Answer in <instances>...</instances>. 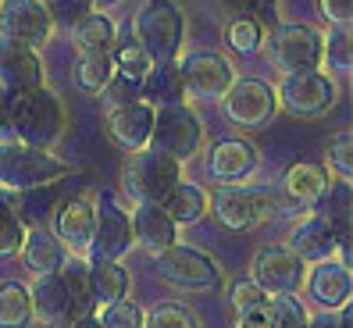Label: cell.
I'll list each match as a JSON object with an SVG mask.
<instances>
[{"mask_svg":"<svg viewBox=\"0 0 353 328\" xmlns=\"http://www.w3.org/2000/svg\"><path fill=\"white\" fill-rule=\"evenodd\" d=\"M143 328H200V318L185 303L161 300L150 311H143Z\"/></svg>","mask_w":353,"mask_h":328,"instance_id":"cell-32","label":"cell"},{"mask_svg":"<svg viewBox=\"0 0 353 328\" xmlns=\"http://www.w3.org/2000/svg\"><path fill=\"white\" fill-rule=\"evenodd\" d=\"M114 4H121V0H93V8H100V11L103 8H114Z\"/></svg>","mask_w":353,"mask_h":328,"instance_id":"cell-49","label":"cell"},{"mask_svg":"<svg viewBox=\"0 0 353 328\" xmlns=\"http://www.w3.org/2000/svg\"><path fill=\"white\" fill-rule=\"evenodd\" d=\"M182 175V164L172 161L168 154H161L154 147L147 150H136L125 164V189L136 203H161L164 196H168Z\"/></svg>","mask_w":353,"mask_h":328,"instance_id":"cell-5","label":"cell"},{"mask_svg":"<svg viewBox=\"0 0 353 328\" xmlns=\"http://www.w3.org/2000/svg\"><path fill=\"white\" fill-rule=\"evenodd\" d=\"M97 321H100V328H143V307L125 296V300H118V303L100 307V318Z\"/></svg>","mask_w":353,"mask_h":328,"instance_id":"cell-37","label":"cell"},{"mask_svg":"<svg viewBox=\"0 0 353 328\" xmlns=\"http://www.w3.org/2000/svg\"><path fill=\"white\" fill-rule=\"evenodd\" d=\"M132 250V221L129 211L121 207L114 196H103L100 207H97V225H93V239L86 246V257L93 260H121Z\"/></svg>","mask_w":353,"mask_h":328,"instance_id":"cell-10","label":"cell"},{"mask_svg":"<svg viewBox=\"0 0 353 328\" xmlns=\"http://www.w3.org/2000/svg\"><path fill=\"white\" fill-rule=\"evenodd\" d=\"M303 275H307V264L289 250V246H261L254 254V268L250 278L261 285L268 296H279V293H300L303 289Z\"/></svg>","mask_w":353,"mask_h":328,"instance_id":"cell-11","label":"cell"},{"mask_svg":"<svg viewBox=\"0 0 353 328\" xmlns=\"http://www.w3.org/2000/svg\"><path fill=\"white\" fill-rule=\"evenodd\" d=\"M68 328H100V321H97V314H82V318H72Z\"/></svg>","mask_w":353,"mask_h":328,"instance_id":"cell-48","label":"cell"},{"mask_svg":"<svg viewBox=\"0 0 353 328\" xmlns=\"http://www.w3.org/2000/svg\"><path fill=\"white\" fill-rule=\"evenodd\" d=\"M129 221H132V243L143 246V250L154 254V257L179 243V225L164 214L161 203H136Z\"/></svg>","mask_w":353,"mask_h":328,"instance_id":"cell-20","label":"cell"},{"mask_svg":"<svg viewBox=\"0 0 353 328\" xmlns=\"http://www.w3.org/2000/svg\"><path fill=\"white\" fill-rule=\"evenodd\" d=\"M321 14H325V22H332L336 29H350L353 0H321Z\"/></svg>","mask_w":353,"mask_h":328,"instance_id":"cell-44","label":"cell"},{"mask_svg":"<svg viewBox=\"0 0 353 328\" xmlns=\"http://www.w3.org/2000/svg\"><path fill=\"white\" fill-rule=\"evenodd\" d=\"M321 65H328V75H350L353 72L350 29H336L328 39H321Z\"/></svg>","mask_w":353,"mask_h":328,"instance_id":"cell-33","label":"cell"},{"mask_svg":"<svg viewBox=\"0 0 353 328\" xmlns=\"http://www.w3.org/2000/svg\"><path fill=\"white\" fill-rule=\"evenodd\" d=\"M268 61L282 75L318 72L321 68V36L310 25H282L268 43Z\"/></svg>","mask_w":353,"mask_h":328,"instance_id":"cell-9","label":"cell"},{"mask_svg":"<svg viewBox=\"0 0 353 328\" xmlns=\"http://www.w3.org/2000/svg\"><path fill=\"white\" fill-rule=\"evenodd\" d=\"M257 164H261V154L250 139H221L207 154V172H211V178L225 182V186L246 182L257 172Z\"/></svg>","mask_w":353,"mask_h":328,"instance_id":"cell-18","label":"cell"},{"mask_svg":"<svg viewBox=\"0 0 353 328\" xmlns=\"http://www.w3.org/2000/svg\"><path fill=\"white\" fill-rule=\"evenodd\" d=\"M103 100H108L111 107H121V104H136V100H143V82H136V79H125V75H118L114 72V79L103 86V93H100Z\"/></svg>","mask_w":353,"mask_h":328,"instance_id":"cell-41","label":"cell"},{"mask_svg":"<svg viewBox=\"0 0 353 328\" xmlns=\"http://www.w3.org/2000/svg\"><path fill=\"white\" fill-rule=\"evenodd\" d=\"M268 311H272V325L275 328H307V318H310L303 300L293 296V293L268 296Z\"/></svg>","mask_w":353,"mask_h":328,"instance_id":"cell-35","label":"cell"},{"mask_svg":"<svg viewBox=\"0 0 353 328\" xmlns=\"http://www.w3.org/2000/svg\"><path fill=\"white\" fill-rule=\"evenodd\" d=\"M129 271L121 268L118 260H93L90 264V296H93V307H108V303H118L129 296Z\"/></svg>","mask_w":353,"mask_h":328,"instance_id":"cell-25","label":"cell"},{"mask_svg":"<svg viewBox=\"0 0 353 328\" xmlns=\"http://www.w3.org/2000/svg\"><path fill=\"white\" fill-rule=\"evenodd\" d=\"M93 225H97L93 203L90 200H68L65 207L57 211V218H54V236H57V243L65 246L68 254L82 257L86 246H90V239H93Z\"/></svg>","mask_w":353,"mask_h":328,"instance_id":"cell-21","label":"cell"},{"mask_svg":"<svg viewBox=\"0 0 353 328\" xmlns=\"http://www.w3.org/2000/svg\"><path fill=\"white\" fill-rule=\"evenodd\" d=\"M236 328H275V325H272V311H268V303L250 307V311H236Z\"/></svg>","mask_w":353,"mask_h":328,"instance_id":"cell-45","label":"cell"},{"mask_svg":"<svg viewBox=\"0 0 353 328\" xmlns=\"http://www.w3.org/2000/svg\"><path fill=\"white\" fill-rule=\"evenodd\" d=\"M289 250H293L303 264L332 260V257L343 254V236H339V229H336L332 218L310 214L293 229V236H289Z\"/></svg>","mask_w":353,"mask_h":328,"instance_id":"cell-16","label":"cell"},{"mask_svg":"<svg viewBox=\"0 0 353 328\" xmlns=\"http://www.w3.org/2000/svg\"><path fill=\"white\" fill-rule=\"evenodd\" d=\"M211 211L225 229L250 232V229H261L275 214V196L268 189H254L246 182H239V186H221L211 196Z\"/></svg>","mask_w":353,"mask_h":328,"instance_id":"cell-7","label":"cell"},{"mask_svg":"<svg viewBox=\"0 0 353 328\" xmlns=\"http://www.w3.org/2000/svg\"><path fill=\"white\" fill-rule=\"evenodd\" d=\"M150 147L168 154L172 161L185 164L203 150V121L190 104H175V107H161L154 111V132H150Z\"/></svg>","mask_w":353,"mask_h":328,"instance_id":"cell-3","label":"cell"},{"mask_svg":"<svg viewBox=\"0 0 353 328\" xmlns=\"http://www.w3.org/2000/svg\"><path fill=\"white\" fill-rule=\"evenodd\" d=\"M108 132L111 139L118 143L121 150H147L150 147V132H154V107L136 100V104H121V107H111L108 114Z\"/></svg>","mask_w":353,"mask_h":328,"instance_id":"cell-19","label":"cell"},{"mask_svg":"<svg viewBox=\"0 0 353 328\" xmlns=\"http://www.w3.org/2000/svg\"><path fill=\"white\" fill-rule=\"evenodd\" d=\"M61 282L68 289V300H72V318H82V314H93V296H90V260L86 257H65L61 264Z\"/></svg>","mask_w":353,"mask_h":328,"instance_id":"cell-27","label":"cell"},{"mask_svg":"<svg viewBox=\"0 0 353 328\" xmlns=\"http://www.w3.org/2000/svg\"><path fill=\"white\" fill-rule=\"evenodd\" d=\"M328 189V175L318 168V164H293L285 175V193L293 196L296 203L310 207V203H318Z\"/></svg>","mask_w":353,"mask_h":328,"instance_id":"cell-29","label":"cell"},{"mask_svg":"<svg viewBox=\"0 0 353 328\" xmlns=\"http://www.w3.org/2000/svg\"><path fill=\"white\" fill-rule=\"evenodd\" d=\"M307 282V293L318 307L325 311H343L350 303V293H353V278H350V260L343 257H332V260H318L314 268L303 275Z\"/></svg>","mask_w":353,"mask_h":328,"instance_id":"cell-17","label":"cell"},{"mask_svg":"<svg viewBox=\"0 0 353 328\" xmlns=\"http://www.w3.org/2000/svg\"><path fill=\"white\" fill-rule=\"evenodd\" d=\"M0 36L39 50L54 36V22L43 0H0Z\"/></svg>","mask_w":353,"mask_h":328,"instance_id":"cell-13","label":"cell"},{"mask_svg":"<svg viewBox=\"0 0 353 328\" xmlns=\"http://www.w3.org/2000/svg\"><path fill=\"white\" fill-rule=\"evenodd\" d=\"M22 260H26V268L32 271V275H54V271H61V264H65V257H68V250L57 243V236L54 232H47V229H29L26 232V243H22Z\"/></svg>","mask_w":353,"mask_h":328,"instance_id":"cell-24","label":"cell"},{"mask_svg":"<svg viewBox=\"0 0 353 328\" xmlns=\"http://www.w3.org/2000/svg\"><path fill=\"white\" fill-rule=\"evenodd\" d=\"M225 39H228V47H232V50L254 54V50L264 47V25H257L254 18H232V22H228Z\"/></svg>","mask_w":353,"mask_h":328,"instance_id":"cell-36","label":"cell"},{"mask_svg":"<svg viewBox=\"0 0 353 328\" xmlns=\"http://www.w3.org/2000/svg\"><path fill=\"white\" fill-rule=\"evenodd\" d=\"M143 104L157 107H175L185 104V86L179 75V61H157V65L147 72L143 79Z\"/></svg>","mask_w":353,"mask_h":328,"instance_id":"cell-23","label":"cell"},{"mask_svg":"<svg viewBox=\"0 0 353 328\" xmlns=\"http://www.w3.org/2000/svg\"><path fill=\"white\" fill-rule=\"evenodd\" d=\"M182 11L172 0H147L136 14V39L143 43V50L150 54V61H175V54L182 50Z\"/></svg>","mask_w":353,"mask_h":328,"instance_id":"cell-4","label":"cell"},{"mask_svg":"<svg viewBox=\"0 0 353 328\" xmlns=\"http://www.w3.org/2000/svg\"><path fill=\"white\" fill-rule=\"evenodd\" d=\"M29 300H32V318L43 325H61L72 321V300L61 275H36V282L29 285Z\"/></svg>","mask_w":353,"mask_h":328,"instance_id":"cell-22","label":"cell"},{"mask_svg":"<svg viewBox=\"0 0 353 328\" xmlns=\"http://www.w3.org/2000/svg\"><path fill=\"white\" fill-rule=\"evenodd\" d=\"M232 11V18H254L257 25H275L279 22V0H221Z\"/></svg>","mask_w":353,"mask_h":328,"instance_id":"cell-38","label":"cell"},{"mask_svg":"<svg viewBox=\"0 0 353 328\" xmlns=\"http://www.w3.org/2000/svg\"><path fill=\"white\" fill-rule=\"evenodd\" d=\"M0 86L8 93H29L43 86V61L18 39L0 36Z\"/></svg>","mask_w":353,"mask_h":328,"instance_id":"cell-15","label":"cell"},{"mask_svg":"<svg viewBox=\"0 0 353 328\" xmlns=\"http://www.w3.org/2000/svg\"><path fill=\"white\" fill-rule=\"evenodd\" d=\"M29 225L18 214H0V257H14L26 243Z\"/></svg>","mask_w":353,"mask_h":328,"instance_id":"cell-40","label":"cell"},{"mask_svg":"<svg viewBox=\"0 0 353 328\" xmlns=\"http://www.w3.org/2000/svg\"><path fill=\"white\" fill-rule=\"evenodd\" d=\"M161 207L175 225H196L207 211H211V196H207L203 186H196V182H179V186L161 200Z\"/></svg>","mask_w":353,"mask_h":328,"instance_id":"cell-26","label":"cell"},{"mask_svg":"<svg viewBox=\"0 0 353 328\" xmlns=\"http://www.w3.org/2000/svg\"><path fill=\"white\" fill-rule=\"evenodd\" d=\"M228 300H232L236 311H250V307L268 303V293L261 289V285H257L254 278H239V282L232 285V289H228Z\"/></svg>","mask_w":353,"mask_h":328,"instance_id":"cell-43","label":"cell"},{"mask_svg":"<svg viewBox=\"0 0 353 328\" xmlns=\"http://www.w3.org/2000/svg\"><path fill=\"white\" fill-rule=\"evenodd\" d=\"M157 271L164 282L179 285V289H190V293H207L221 285L218 260L190 243H175L164 254H157Z\"/></svg>","mask_w":353,"mask_h":328,"instance_id":"cell-6","label":"cell"},{"mask_svg":"<svg viewBox=\"0 0 353 328\" xmlns=\"http://www.w3.org/2000/svg\"><path fill=\"white\" fill-rule=\"evenodd\" d=\"M111 61H114V72L118 75L136 79V82H143V79H147V72L154 68V61H150L147 50H143L139 39H125V43L111 54Z\"/></svg>","mask_w":353,"mask_h":328,"instance_id":"cell-34","label":"cell"},{"mask_svg":"<svg viewBox=\"0 0 353 328\" xmlns=\"http://www.w3.org/2000/svg\"><path fill=\"white\" fill-rule=\"evenodd\" d=\"M225 100V114L243 129H261L275 114V90L261 79H236Z\"/></svg>","mask_w":353,"mask_h":328,"instance_id":"cell-14","label":"cell"},{"mask_svg":"<svg viewBox=\"0 0 353 328\" xmlns=\"http://www.w3.org/2000/svg\"><path fill=\"white\" fill-rule=\"evenodd\" d=\"M0 214H18V193L0 186Z\"/></svg>","mask_w":353,"mask_h":328,"instance_id":"cell-47","label":"cell"},{"mask_svg":"<svg viewBox=\"0 0 353 328\" xmlns=\"http://www.w3.org/2000/svg\"><path fill=\"white\" fill-rule=\"evenodd\" d=\"M32 321V300L26 282H0V328H26Z\"/></svg>","mask_w":353,"mask_h":328,"instance_id":"cell-30","label":"cell"},{"mask_svg":"<svg viewBox=\"0 0 353 328\" xmlns=\"http://www.w3.org/2000/svg\"><path fill=\"white\" fill-rule=\"evenodd\" d=\"M307 328H350V314H346V307H343V311L310 314V318H307Z\"/></svg>","mask_w":353,"mask_h":328,"instance_id":"cell-46","label":"cell"},{"mask_svg":"<svg viewBox=\"0 0 353 328\" xmlns=\"http://www.w3.org/2000/svg\"><path fill=\"white\" fill-rule=\"evenodd\" d=\"M279 100L293 118H321L336 107L339 82H336V75H328L321 68L318 72H296V75L282 79Z\"/></svg>","mask_w":353,"mask_h":328,"instance_id":"cell-8","label":"cell"},{"mask_svg":"<svg viewBox=\"0 0 353 328\" xmlns=\"http://www.w3.org/2000/svg\"><path fill=\"white\" fill-rule=\"evenodd\" d=\"M47 11H50V22L54 25L75 29L82 18L93 11V0H47Z\"/></svg>","mask_w":353,"mask_h":328,"instance_id":"cell-39","label":"cell"},{"mask_svg":"<svg viewBox=\"0 0 353 328\" xmlns=\"http://www.w3.org/2000/svg\"><path fill=\"white\" fill-rule=\"evenodd\" d=\"M114 22L103 11H90L82 22L75 25V47L82 54H111L114 47Z\"/></svg>","mask_w":353,"mask_h":328,"instance_id":"cell-28","label":"cell"},{"mask_svg":"<svg viewBox=\"0 0 353 328\" xmlns=\"http://www.w3.org/2000/svg\"><path fill=\"white\" fill-rule=\"evenodd\" d=\"M179 75H182L185 96H200V100H221L228 93V86L236 82L232 65L221 54H211V50L185 54L179 61Z\"/></svg>","mask_w":353,"mask_h":328,"instance_id":"cell-12","label":"cell"},{"mask_svg":"<svg viewBox=\"0 0 353 328\" xmlns=\"http://www.w3.org/2000/svg\"><path fill=\"white\" fill-rule=\"evenodd\" d=\"M114 79V61L111 54H82L75 65V82L86 93H103V86Z\"/></svg>","mask_w":353,"mask_h":328,"instance_id":"cell-31","label":"cell"},{"mask_svg":"<svg viewBox=\"0 0 353 328\" xmlns=\"http://www.w3.org/2000/svg\"><path fill=\"white\" fill-rule=\"evenodd\" d=\"M328 168L336 172L339 178H350V172H353V136L350 132H339L336 139H332V147H328Z\"/></svg>","mask_w":353,"mask_h":328,"instance_id":"cell-42","label":"cell"},{"mask_svg":"<svg viewBox=\"0 0 353 328\" xmlns=\"http://www.w3.org/2000/svg\"><path fill=\"white\" fill-rule=\"evenodd\" d=\"M68 114L61 96L47 86L29 90V93H11L8 100V139L29 143V147L50 150L54 143L65 136Z\"/></svg>","mask_w":353,"mask_h":328,"instance_id":"cell-1","label":"cell"},{"mask_svg":"<svg viewBox=\"0 0 353 328\" xmlns=\"http://www.w3.org/2000/svg\"><path fill=\"white\" fill-rule=\"evenodd\" d=\"M61 175H65V161H57L50 150L18 139H0V186L4 189H39L57 182Z\"/></svg>","mask_w":353,"mask_h":328,"instance_id":"cell-2","label":"cell"}]
</instances>
